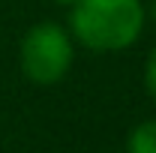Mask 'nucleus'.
<instances>
[{"instance_id": "nucleus-1", "label": "nucleus", "mask_w": 156, "mask_h": 153, "mask_svg": "<svg viewBox=\"0 0 156 153\" xmlns=\"http://www.w3.org/2000/svg\"><path fill=\"white\" fill-rule=\"evenodd\" d=\"M147 24L144 0H75L69 6V33L75 45L96 51V54H117L132 48Z\"/></svg>"}, {"instance_id": "nucleus-2", "label": "nucleus", "mask_w": 156, "mask_h": 153, "mask_svg": "<svg viewBox=\"0 0 156 153\" xmlns=\"http://www.w3.org/2000/svg\"><path fill=\"white\" fill-rule=\"evenodd\" d=\"M72 60H75V39L63 24L39 21L21 36L18 66L21 75L33 84L48 87L63 81L72 69Z\"/></svg>"}, {"instance_id": "nucleus-3", "label": "nucleus", "mask_w": 156, "mask_h": 153, "mask_svg": "<svg viewBox=\"0 0 156 153\" xmlns=\"http://www.w3.org/2000/svg\"><path fill=\"white\" fill-rule=\"evenodd\" d=\"M126 153H156V120H144L129 132Z\"/></svg>"}, {"instance_id": "nucleus-4", "label": "nucleus", "mask_w": 156, "mask_h": 153, "mask_svg": "<svg viewBox=\"0 0 156 153\" xmlns=\"http://www.w3.org/2000/svg\"><path fill=\"white\" fill-rule=\"evenodd\" d=\"M144 90H147V96L156 102V45L150 48V54L144 60Z\"/></svg>"}, {"instance_id": "nucleus-5", "label": "nucleus", "mask_w": 156, "mask_h": 153, "mask_svg": "<svg viewBox=\"0 0 156 153\" xmlns=\"http://www.w3.org/2000/svg\"><path fill=\"white\" fill-rule=\"evenodd\" d=\"M54 3H57V6H66V9H69V6H72L75 0H54Z\"/></svg>"}, {"instance_id": "nucleus-6", "label": "nucleus", "mask_w": 156, "mask_h": 153, "mask_svg": "<svg viewBox=\"0 0 156 153\" xmlns=\"http://www.w3.org/2000/svg\"><path fill=\"white\" fill-rule=\"evenodd\" d=\"M150 18L156 21V0H150Z\"/></svg>"}]
</instances>
